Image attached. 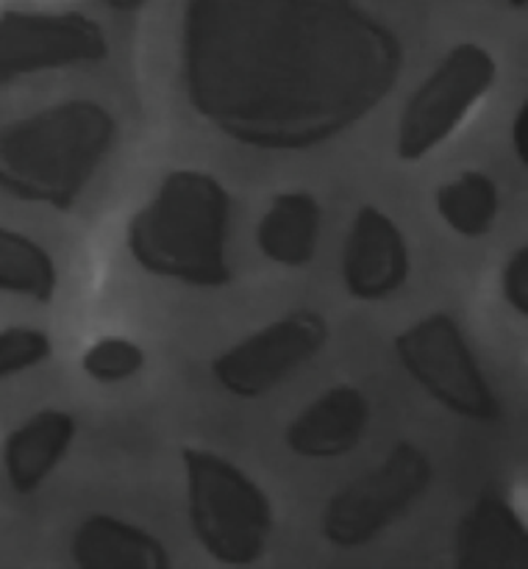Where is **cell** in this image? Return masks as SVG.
Returning a JSON list of instances; mask_svg holds the SVG:
<instances>
[{
	"mask_svg": "<svg viewBox=\"0 0 528 569\" xmlns=\"http://www.w3.org/2000/svg\"><path fill=\"white\" fill-rule=\"evenodd\" d=\"M181 37L192 109L256 150L339 137L392 92L406 61L356 0H187Z\"/></svg>",
	"mask_w": 528,
	"mask_h": 569,
	"instance_id": "1",
	"label": "cell"
},
{
	"mask_svg": "<svg viewBox=\"0 0 528 569\" xmlns=\"http://www.w3.org/2000/svg\"><path fill=\"white\" fill-rule=\"evenodd\" d=\"M117 122L94 100H64L0 128V189L67 211L111 153Z\"/></svg>",
	"mask_w": 528,
	"mask_h": 569,
	"instance_id": "2",
	"label": "cell"
},
{
	"mask_svg": "<svg viewBox=\"0 0 528 569\" xmlns=\"http://www.w3.org/2000/svg\"><path fill=\"white\" fill-rule=\"evenodd\" d=\"M231 198L203 170H172L128 226V250L145 272L187 287L231 283L228 267Z\"/></svg>",
	"mask_w": 528,
	"mask_h": 569,
	"instance_id": "3",
	"label": "cell"
},
{
	"mask_svg": "<svg viewBox=\"0 0 528 569\" xmlns=\"http://www.w3.org/2000/svg\"><path fill=\"white\" fill-rule=\"evenodd\" d=\"M181 459L189 526L200 548L220 565H256L272 537V506L265 489L211 450L183 448Z\"/></svg>",
	"mask_w": 528,
	"mask_h": 569,
	"instance_id": "4",
	"label": "cell"
},
{
	"mask_svg": "<svg viewBox=\"0 0 528 569\" xmlns=\"http://www.w3.org/2000/svg\"><path fill=\"white\" fill-rule=\"evenodd\" d=\"M498 64L492 53L476 42H459L445 53L437 70L417 87L400 114L395 153L400 161L426 159L448 142L476 106L492 92Z\"/></svg>",
	"mask_w": 528,
	"mask_h": 569,
	"instance_id": "5",
	"label": "cell"
},
{
	"mask_svg": "<svg viewBox=\"0 0 528 569\" xmlns=\"http://www.w3.org/2000/svg\"><path fill=\"white\" fill-rule=\"evenodd\" d=\"M395 353L404 370L448 411L476 422L500 417L498 398L450 315L434 311L406 328L395 337Z\"/></svg>",
	"mask_w": 528,
	"mask_h": 569,
	"instance_id": "6",
	"label": "cell"
},
{
	"mask_svg": "<svg viewBox=\"0 0 528 569\" xmlns=\"http://www.w3.org/2000/svg\"><path fill=\"white\" fill-rule=\"evenodd\" d=\"M431 487V459L417 445L400 442L392 453L353 483L333 495L322 511L328 545L356 550L381 537Z\"/></svg>",
	"mask_w": 528,
	"mask_h": 569,
	"instance_id": "7",
	"label": "cell"
},
{
	"mask_svg": "<svg viewBox=\"0 0 528 569\" xmlns=\"http://www.w3.org/2000/svg\"><path fill=\"white\" fill-rule=\"evenodd\" d=\"M326 342V317L306 309L292 311L217 356L211 361V376L233 398H261L309 365Z\"/></svg>",
	"mask_w": 528,
	"mask_h": 569,
	"instance_id": "8",
	"label": "cell"
},
{
	"mask_svg": "<svg viewBox=\"0 0 528 569\" xmlns=\"http://www.w3.org/2000/svg\"><path fill=\"white\" fill-rule=\"evenodd\" d=\"M109 56L103 28L78 11H3L0 83L37 72L98 64Z\"/></svg>",
	"mask_w": 528,
	"mask_h": 569,
	"instance_id": "9",
	"label": "cell"
},
{
	"mask_svg": "<svg viewBox=\"0 0 528 569\" xmlns=\"http://www.w3.org/2000/svg\"><path fill=\"white\" fill-rule=\"evenodd\" d=\"M409 248L398 222L376 206L356 211L342 248V281L353 300L378 303L404 289Z\"/></svg>",
	"mask_w": 528,
	"mask_h": 569,
	"instance_id": "10",
	"label": "cell"
},
{
	"mask_svg": "<svg viewBox=\"0 0 528 569\" xmlns=\"http://www.w3.org/2000/svg\"><path fill=\"white\" fill-rule=\"evenodd\" d=\"M370 422V403L356 387H333L306 406L287 428V448L300 459H342L359 448Z\"/></svg>",
	"mask_w": 528,
	"mask_h": 569,
	"instance_id": "11",
	"label": "cell"
},
{
	"mask_svg": "<svg viewBox=\"0 0 528 569\" xmlns=\"http://www.w3.org/2000/svg\"><path fill=\"white\" fill-rule=\"evenodd\" d=\"M454 565L459 569H528V531L504 495L489 489L461 517Z\"/></svg>",
	"mask_w": 528,
	"mask_h": 569,
	"instance_id": "12",
	"label": "cell"
},
{
	"mask_svg": "<svg viewBox=\"0 0 528 569\" xmlns=\"http://www.w3.org/2000/svg\"><path fill=\"white\" fill-rule=\"evenodd\" d=\"M76 439V420L61 409H42L9 433L3 470L17 495H31L53 476Z\"/></svg>",
	"mask_w": 528,
	"mask_h": 569,
	"instance_id": "13",
	"label": "cell"
},
{
	"mask_svg": "<svg viewBox=\"0 0 528 569\" xmlns=\"http://www.w3.org/2000/svg\"><path fill=\"white\" fill-rule=\"evenodd\" d=\"M72 565L83 569H170L153 533L111 515H92L72 533Z\"/></svg>",
	"mask_w": 528,
	"mask_h": 569,
	"instance_id": "14",
	"label": "cell"
},
{
	"mask_svg": "<svg viewBox=\"0 0 528 569\" xmlns=\"http://www.w3.org/2000/svg\"><path fill=\"white\" fill-rule=\"evenodd\" d=\"M320 239V203L303 189L278 192L256 228V244L265 259L281 267H306Z\"/></svg>",
	"mask_w": 528,
	"mask_h": 569,
	"instance_id": "15",
	"label": "cell"
},
{
	"mask_svg": "<svg viewBox=\"0 0 528 569\" xmlns=\"http://www.w3.org/2000/svg\"><path fill=\"white\" fill-rule=\"evenodd\" d=\"M439 217L465 239L487 237L498 220V187L481 170H465L434 194Z\"/></svg>",
	"mask_w": 528,
	"mask_h": 569,
	"instance_id": "16",
	"label": "cell"
},
{
	"mask_svg": "<svg viewBox=\"0 0 528 569\" xmlns=\"http://www.w3.org/2000/svg\"><path fill=\"white\" fill-rule=\"evenodd\" d=\"M59 289L56 261L42 244L0 226V292L50 303Z\"/></svg>",
	"mask_w": 528,
	"mask_h": 569,
	"instance_id": "17",
	"label": "cell"
},
{
	"mask_svg": "<svg viewBox=\"0 0 528 569\" xmlns=\"http://www.w3.org/2000/svg\"><path fill=\"white\" fill-rule=\"evenodd\" d=\"M87 378L98 383H120L145 367V350L126 337H103L83 353Z\"/></svg>",
	"mask_w": 528,
	"mask_h": 569,
	"instance_id": "18",
	"label": "cell"
},
{
	"mask_svg": "<svg viewBox=\"0 0 528 569\" xmlns=\"http://www.w3.org/2000/svg\"><path fill=\"white\" fill-rule=\"evenodd\" d=\"M53 353V342L44 331L28 326H9L0 331V381L33 370Z\"/></svg>",
	"mask_w": 528,
	"mask_h": 569,
	"instance_id": "19",
	"label": "cell"
},
{
	"mask_svg": "<svg viewBox=\"0 0 528 569\" xmlns=\"http://www.w3.org/2000/svg\"><path fill=\"white\" fill-rule=\"evenodd\" d=\"M500 289H504V298L511 309L520 317H528V248L520 244L515 253L509 256L504 267V276H500Z\"/></svg>",
	"mask_w": 528,
	"mask_h": 569,
	"instance_id": "20",
	"label": "cell"
},
{
	"mask_svg": "<svg viewBox=\"0 0 528 569\" xmlns=\"http://www.w3.org/2000/svg\"><path fill=\"white\" fill-rule=\"evenodd\" d=\"M511 148H515L517 159L526 164L528 161V106L526 103L517 109L515 120H511Z\"/></svg>",
	"mask_w": 528,
	"mask_h": 569,
	"instance_id": "21",
	"label": "cell"
},
{
	"mask_svg": "<svg viewBox=\"0 0 528 569\" xmlns=\"http://www.w3.org/2000/svg\"><path fill=\"white\" fill-rule=\"evenodd\" d=\"M148 3V0H106V6L114 11H122V14H133V11H139L142 6Z\"/></svg>",
	"mask_w": 528,
	"mask_h": 569,
	"instance_id": "22",
	"label": "cell"
},
{
	"mask_svg": "<svg viewBox=\"0 0 528 569\" xmlns=\"http://www.w3.org/2000/svg\"><path fill=\"white\" fill-rule=\"evenodd\" d=\"M509 6H511V9H526V6H528V0H509Z\"/></svg>",
	"mask_w": 528,
	"mask_h": 569,
	"instance_id": "23",
	"label": "cell"
}]
</instances>
